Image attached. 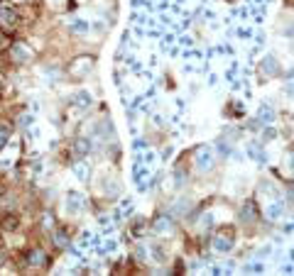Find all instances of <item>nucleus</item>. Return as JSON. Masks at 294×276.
<instances>
[{"instance_id":"nucleus-1","label":"nucleus","mask_w":294,"mask_h":276,"mask_svg":"<svg viewBox=\"0 0 294 276\" xmlns=\"http://www.w3.org/2000/svg\"><path fill=\"white\" fill-rule=\"evenodd\" d=\"M20 27V12L15 7H0V32L12 34Z\"/></svg>"},{"instance_id":"nucleus-2","label":"nucleus","mask_w":294,"mask_h":276,"mask_svg":"<svg viewBox=\"0 0 294 276\" xmlns=\"http://www.w3.org/2000/svg\"><path fill=\"white\" fill-rule=\"evenodd\" d=\"M17 222H20V220H17V215H15V213H10V215H5V217H2V230H17Z\"/></svg>"},{"instance_id":"nucleus-3","label":"nucleus","mask_w":294,"mask_h":276,"mask_svg":"<svg viewBox=\"0 0 294 276\" xmlns=\"http://www.w3.org/2000/svg\"><path fill=\"white\" fill-rule=\"evenodd\" d=\"M5 139H7V127H0V147L5 144Z\"/></svg>"}]
</instances>
